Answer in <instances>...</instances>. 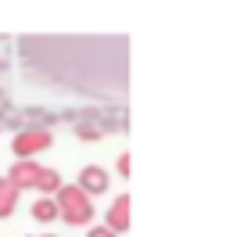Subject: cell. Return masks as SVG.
Listing matches in <instances>:
<instances>
[{"instance_id": "1", "label": "cell", "mask_w": 251, "mask_h": 237, "mask_svg": "<svg viewBox=\"0 0 251 237\" xmlns=\"http://www.w3.org/2000/svg\"><path fill=\"white\" fill-rule=\"evenodd\" d=\"M65 219H68V223H86V219H90V205H86L83 194L65 190Z\"/></svg>"}, {"instance_id": "3", "label": "cell", "mask_w": 251, "mask_h": 237, "mask_svg": "<svg viewBox=\"0 0 251 237\" xmlns=\"http://www.w3.org/2000/svg\"><path fill=\"white\" fill-rule=\"evenodd\" d=\"M32 216H36V219H43V223H47V219H54V216H58V205H50V201H40V205H36V209H32Z\"/></svg>"}, {"instance_id": "4", "label": "cell", "mask_w": 251, "mask_h": 237, "mask_svg": "<svg viewBox=\"0 0 251 237\" xmlns=\"http://www.w3.org/2000/svg\"><path fill=\"white\" fill-rule=\"evenodd\" d=\"M111 227H115V230H122V227H126V198L115 205V212H111Z\"/></svg>"}, {"instance_id": "2", "label": "cell", "mask_w": 251, "mask_h": 237, "mask_svg": "<svg viewBox=\"0 0 251 237\" xmlns=\"http://www.w3.org/2000/svg\"><path fill=\"white\" fill-rule=\"evenodd\" d=\"M104 184H108V176L100 173V169H86L83 173V187L86 190H104Z\"/></svg>"}, {"instance_id": "6", "label": "cell", "mask_w": 251, "mask_h": 237, "mask_svg": "<svg viewBox=\"0 0 251 237\" xmlns=\"http://www.w3.org/2000/svg\"><path fill=\"white\" fill-rule=\"evenodd\" d=\"M90 237H115V234H111V230H94Z\"/></svg>"}, {"instance_id": "5", "label": "cell", "mask_w": 251, "mask_h": 237, "mask_svg": "<svg viewBox=\"0 0 251 237\" xmlns=\"http://www.w3.org/2000/svg\"><path fill=\"white\" fill-rule=\"evenodd\" d=\"M40 187H43V190H54V187H58V176H54V173L40 176Z\"/></svg>"}]
</instances>
